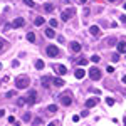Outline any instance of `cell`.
Here are the masks:
<instances>
[{
	"instance_id": "40",
	"label": "cell",
	"mask_w": 126,
	"mask_h": 126,
	"mask_svg": "<svg viewBox=\"0 0 126 126\" xmlns=\"http://www.w3.org/2000/svg\"><path fill=\"white\" fill-rule=\"evenodd\" d=\"M123 121H125V125H126V118H125V119H123Z\"/></svg>"
},
{
	"instance_id": "31",
	"label": "cell",
	"mask_w": 126,
	"mask_h": 126,
	"mask_svg": "<svg viewBox=\"0 0 126 126\" xmlns=\"http://www.w3.org/2000/svg\"><path fill=\"white\" fill-rule=\"evenodd\" d=\"M113 62H116V61H119V54H113Z\"/></svg>"
},
{
	"instance_id": "29",
	"label": "cell",
	"mask_w": 126,
	"mask_h": 126,
	"mask_svg": "<svg viewBox=\"0 0 126 126\" xmlns=\"http://www.w3.org/2000/svg\"><path fill=\"white\" fill-rule=\"evenodd\" d=\"M17 104H19V106H24V104H25V101H24V97H19V101H17Z\"/></svg>"
},
{
	"instance_id": "9",
	"label": "cell",
	"mask_w": 126,
	"mask_h": 126,
	"mask_svg": "<svg viewBox=\"0 0 126 126\" xmlns=\"http://www.w3.org/2000/svg\"><path fill=\"white\" fill-rule=\"evenodd\" d=\"M44 35H46V37H49V39H52V37L56 35V34H54V27H49V29H46Z\"/></svg>"
},
{
	"instance_id": "25",
	"label": "cell",
	"mask_w": 126,
	"mask_h": 126,
	"mask_svg": "<svg viewBox=\"0 0 126 126\" xmlns=\"http://www.w3.org/2000/svg\"><path fill=\"white\" fill-rule=\"evenodd\" d=\"M57 24H59V22L56 19H50V27H57Z\"/></svg>"
},
{
	"instance_id": "13",
	"label": "cell",
	"mask_w": 126,
	"mask_h": 126,
	"mask_svg": "<svg viewBox=\"0 0 126 126\" xmlns=\"http://www.w3.org/2000/svg\"><path fill=\"white\" fill-rule=\"evenodd\" d=\"M118 52L119 54H126V42H119L118 44Z\"/></svg>"
},
{
	"instance_id": "36",
	"label": "cell",
	"mask_w": 126,
	"mask_h": 126,
	"mask_svg": "<svg viewBox=\"0 0 126 126\" xmlns=\"http://www.w3.org/2000/svg\"><path fill=\"white\" fill-rule=\"evenodd\" d=\"M3 114H5V111H3V109H0V118L3 116Z\"/></svg>"
},
{
	"instance_id": "21",
	"label": "cell",
	"mask_w": 126,
	"mask_h": 126,
	"mask_svg": "<svg viewBox=\"0 0 126 126\" xmlns=\"http://www.w3.org/2000/svg\"><path fill=\"white\" fill-rule=\"evenodd\" d=\"M44 9H46V12H52V10H54V5H52V3H46Z\"/></svg>"
},
{
	"instance_id": "1",
	"label": "cell",
	"mask_w": 126,
	"mask_h": 126,
	"mask_svg": "<svg viewBox=\"0 0 126 126\" xmlns=\"http://www.w3.org/2000/svg\"><path fill=\"white\" fill-rule=\"evenodd\" d=\"M15 84H17V89H27L30 86V79L27 76H19L15 79Z\"/></svg>"
},
{
	"instance_id": "24",
	"label": "cell",
	"mask_w": 126,
	"mask_h": 126,
	"mask_svg": "<svg viewBox=\"0 0 126 126\" xmlns=\"http://www.w3.org/2000/svg\"><path fill=\"white\" fill-rule=\"evenodd\" d=\"M49 82H50V79H49V78H42V84H44V87L47 86Z\"/></svg>"
},
{
	"instance_id": "22",
	"label": "cell",
	"mask_w": 126,
	"mask_h": 126,
	"mask_svg": "<svg viewBox=\"0 0 126 126\" xmlns=\"http://www.w3.org/2000/svg\"><path fill=\"white\" fill-rule=\"evenodd\" d=\"M5 46H9V44H7V40H3V39H0V50H2V49L5 47Z\"/></svg>"
},
{
	"instance_id": "2",
	"label": "cell",
	"mask_w": 126,
	"mask_h": 126,
	"mask_svg": "<svg viewBox=\"0 0 126 126\" xmlns=\"http://www.w3.org/2000/svg\"><path fill=\"white\" fill-rule=\"evenodd\" d=\"M74 14H76V9H74V7H71L69 10H66V12H62V14H61V19L64 20V22H67V20L71 19Z\"/></svg>"
},
{
	"instance_id": "4",
	"label": "cell",
	"mask_w": 126,
	"mask_h": 126,
	"mask_svg": "<svg viewBox=\"0 0 126 126\" xmlns=\"http://www.w3.org/2000/svg\"><path fill=\"white\" fill-rule=\"evenodd\" d=\"M47 56L49 57H56V56H59V47L57 46H47Z\"/></svg>"
},
{
	"instance_id": "11",
	"label": "cell",
	"mask_w": 126,
	"mask_h": 126,
	"mask_svg": "<svg viewBox=\"0 0 126 126\" xmlns=\"http://www.w3.org/2000/svg\"><path fill=\"white\" fill-rule=\"evenodd\" d=\"M35 97H37V93H35V91H30V93H29V103H30V104H34V103L37 101Z\"/></svg>"
},
{
	"instance_id": "41",
	"label": "cell",
	"mask_w": 126,
	"mask_h": 126,
	"mask_svg": "<svg viewBox=\"0 0 126 126\" xmlns=\"http://www.w3.org/2000/svg\"><path fill=\"white\" fill-rule=\"evenodd\" d=\"M123 7H125V9H126V3H125V5H123Z\"/></svg>"
},
{
	"instance_id": "5",
	"label": "cell",
	"mask_w": 126,
	"mask_h": 126,
	"mask_svg": "<svg viewBox=\"0 0 126 126\" xmlns=\"http://www.w3.org/2000/svg\"><path fill=\"white\" fill-rule=\"evenodd\" d=\"M61 103H62L64 106H71V104H72V99H71L69 94H64V96H61Z\"/></svg>"
},
{
	"instance_id": "34",
	"label": "cell",
	"mask_w": 126,
	"mask_h": 126,
	"mask_svg": "<svg viewBox=\"0 0 126 126\" xmlns=\"http://www.w3.org/2000/svg\"><path fill=\"white\" fill-rule=\"evenodd\" d=\"M9 123H15V118H14V116H9Z\"/></svg>"
},
{
	"instance_id": "17",
	"label": "cell",
	"mask_w": 126,
	"mask_h": 126,
	"mask_svg": "<svg viewBox=\"0 0 126 126\" xmlns=\"http://www.w3.org/2000/svg\"><path fill=\"white\" fill-rule=\"evenodd\" d=\"M104 44H108V46H114V44H116V39H114V37H109V39L104 40Z\"/></svg>"
},
{
	"instance_id": "20",
	"label": "cell",
	"mask_w": 126,
	"mask_h": 126,
	"mask_svg": "<svg viewBox=\"0 0 126 126\" xmlns=\"http://www.w3.org/2000/svg\"><path fill=\"white\" fill-rule=\"evenodd\" d=\"M47 111L49 113H56V111H57V106H56V104H50V106H47Z\"/></svg>"
},
{
	"instance_id": "12",
	"label": "cell",
	"mask_w": 126,
	"mask_h": 126,
	"mask_svg": "<svg viewBox=\"0 0 126 126\" xmlns=\"http://www.w3.org/2000/svg\"><path fill=\"white\" fill-rule=\"evenodd\" d=\"M89 32H91V35L96 37V35H99V27H97V25H91V27H89Z\"/></svg>"
},
{
	"instance_id": "14",
	"label": "cell",
	"mask_w": 126,
	"mask_h": 126,
	"mask_svg": "<svg viewBox=\"0 0 126 126\" xmlns=\"http://www.w3.org/2000/svg\"><path fill=\"white\" fill-rule=\"evenodd\" d=\"M52 84L57 86V87H62V86H64V81H62L61 78H54V79H52Z\"/></svg>"
},
{
	"instance_id": "16",
	"label": "cell",
	"mask_w": 126,
	"mask_h": 126,
	"mask_svg": "<svg viewBox=\"0 0 126 126\" xmlns=\"http://www.w3.org/2000/svg\"><path fill=\"white\" fill-rule=\"evenodd\" d=\"M44 22H46V19H44V17H37V19L34 20V24H35V25H37V27H39V25H42V24H44Z\"/></svg>"
},
{
	"instance_id": "39",
	"label": "cell",
	"mask_w": 126,
	"mask_h": 126,
	"mask_svg": "<svg viewBox=\"0 0 126 126\" xmlns=\"http://www.w3.org/2000/svg\"><path fill=\"white\" fill-rule=\"evenodd\" d=\"M109 2H113V3H114V2H119V0H109Z\"/></svg>"
},
{
	"instance_id": "35",
	"label": "cell",
	"mask_w": 126,
	"mask_h": 126,
	"mask_svg": "<svg viewBox=\"0 0 126 126\" xmlns=\"http://www.w3.org/2000/svg\"><path fill=\"white\" fill-rule=\"evenodd\" d=\"M119 19H121V22H123V24H126V15H121Z\"/></svg>"
},
{
	"instance_id": "19",
	"label": "cell",
	"mask_w": 126,
	"mask_h": 126,
	"mask_svg": "<svg viewBox=\"0 0 126 126\" xmlns=\"http://www.w3.org/2000/svg\"><path fill=\"white\" fill-rule=\"evenodd\" d=\"M27 40H29V42H34V40H35V34H34V32H29V34H27Z\"/></svg>"
},
{
	"instance_id": "38",
	"label": "cell",
	"mask_w": 126,
	"mask_h": 126,
	"mask_svg": "<svg viewBox=\"0 0 126 126\" xmlns=\"http://www.w3.org/2000/svg\"><path fill=\"white\" fill-rule=\"evenodd\" d=\"M79 2H81V3H86V2H87V0H79Z\"/></svg>"
},
{
	"instance_id": "30",
	"label": "cell",
	"mask_w": 126,
	"mask_h": 126,
	"mask_svg": "<svg viewBox=\"0 0 126 126\" xmlns=\"http://www.w3.org/2000/svg\"><path fill=\"white\" fill-rule=\"evenodd\" d=\"M5 96H7V97H14V96H15V91H9Z\"/></svg>"
},
{
	"instance_id": "37",
	"label": "cell",
	"mask_w": 126,
	"mask_h": 126,
	"mask_svg": "<svg viewBox=\"0 0 126 126\" xmlns=\"http://www.w3.org/2000/svg\"><path fill=\"white\" fill-rule=\"evenodd\" d=\"M123 82H125V84H126V74H125V76H123Z\"/></svg>"
},
{
	"instance_id": "7",
	"label": "cell",
	"mask_w": 126,
	"mask_h": 126,
	"mask_svg": "<svg viewBox=\"0 0 126 126\" xmlns=\"http://www.w3.org/2000/svg\"><path fill=\"white\" fill-rule=\"evenodd\" d=\"M69 47H71L72 52H81V44H79V42H71Z\"/></svg>"
},
{
	"instance_id": "27",
	"label": "cell",
	"mask_w": 126,
	"mask_h": 126,
	"mask_svg": "<svg viewBox=\"0 0 126 126\" xmlns=\"http://www.w3.org/2000/svg\"><path fill=\"white\" fill-rule=\"evenodd\" d=\"M106 103L109 104V106H113V104H114V99H113V97H108V99H106Z\"/></svg>"
},
{
	"instance_id": "32",
	"label": "cell",
	"mask_w": 126,
	"mask_h": 126,
	"mask_svg": "<svg viewBox=\"0 0 126 126\" xmlns=\"http://www.w3.org/2000/svg\"><path fill=\"white\" fill-rule=\"evenodd\" d=\"M24 121H30V114L27 113V114H24Z\"/></svg>"
},
{
	"instance_id": "28",
	"label": "cell",
	"mask_w": 126,
	"mask_h": 126,
	"mask_svg": "<svg viewBox=\"0 0 126 126\" xmlns=\"http://www.w3.org/2000/svg\"><path fill=\"white\" fill-rule=\"evenodd\" d=\"M24 3H27L29 7H34V0H24Z\"/></svg>"
},
{
	"instance_id": "6",
	"label": "cell",
	"mask_w": 126,
	"mask_h": 126,
	"mask_svg": "<svg viewBox=\"0 0 126 126\" xmlns=\"http://www.w3.org/2000/svg\"><path fill=\"white\" fill-rule=\"evenodd\" d=\"M97 103H99V97H91L86 101V108H94Z\"/></svg>"
},
{
	"instance_id": "33",
	"label": "cell",
	"mask_w": 126,
	"mask_h": 126,
	"mask_svg": "<svg viewBox=\"0 0 126 126\" xmlns=\"http://www.w3.org/2000/svg\"><path fill=\"white\" fill-rule=\"evenodd\" d=\"M59 42H61V44H64V42H66V39H64L62 35H59Z\"/></svg>"
},
{
	"instance_id": "26",
	"label": "cell",
	"mask_w": 126,
	"mask_h": 126,
	"mask_svg": "<svg viewBox=\"0 0 126 126\" xmlns=\"http://www.w3.org/2000/svg\"><path fill=\"white\" fill-rule=\"evenodd\" d=\"M91 61H93V62H99V61H101V59H99V56H96V54H94V56H93V57H91Z\"/></svg>"
},
{
	"instance_id": "15",
	"label": "cell",
	"mask_w": 126,
	"mask_h": 126,
	"mask_svg": "<svg viewBox=\"0 0 126 126\" xmlns=\"http://www.w3.org/2000/svg\"><path fill=\"white\" fill-rule=\"evenodd\" d=\"M25 22H24V19H15L14 20V24H12V27H22Z\"/></svg>"
},
{
	"instance_id": "10",
	"label": "cell",
	"mask_w": 126,
	"mask_h": 126,
	"mask_svg": "<svg viewBox=\"0 0 126 126\" xmlns=\"http://www.w3.org/2000/svg\"><path fill=\"white\" fill-rule=\"evenodd\" d=\"M56 71H57V74H59V76H64V74L67 72L66 66H56Z\"/></svg>"
},
{
	"instance_id": "3",
	"label": "cell",
	"mask_w": 126,
	"mask_h": 126,
	"mask_svg": "<svg viewBox=\"0 0 126 126\" xmlns=\"http://www.w3.org/2000/svg\"><path fill=\"white\" fill-rule=\"evenodd\" d=\"M89 78L93 79V81L101 79V72H99V69H97V67H91V69H89Z\"/></svg>"
},
{
	"instance_id": "18",
	"label": "cell",
	"mask_w": 126,
	"mask_h": 126,
	"mask_svg": "<svg viewBox=\"0 0 126 126\" xmlns=\"http://www.w3.org/2000/svg\"><path fill=\"white\" fill-rule=\"evenodd\" d=\"M35 69H44V61H42V59L35 61Z\"/></svg>"
},
{
	"instance_id": "8",
	"label": "cell",
	"mask_w": 126,
	"mask_h": 126,
	"mask_svg": "<svg viewBox=\"0 0 126 126\" xmlns=\"http://www.w3.org/2000/svg\"><path fill=\"white\" fill-rule=\"evenodd\" d=\"M74 76L78 79H82L86 76V71H84V69H76V71H74Z\"/></svg>"
},
{
	"instance_id": "23",
	"label": "cell",
	"mask_w": 126,
	"mask_h": 126,
	"mask_svg": "<svg viewBox=\"0 0 126 126\" xmlns=\"http://www.w3.org/2000/svg\"><path fill=\"white\" fill-rule=\"evenodd\" d=\"M78 64H79V66H86V64H87V59H79Z\"/></svg>"
}]
</instances>
